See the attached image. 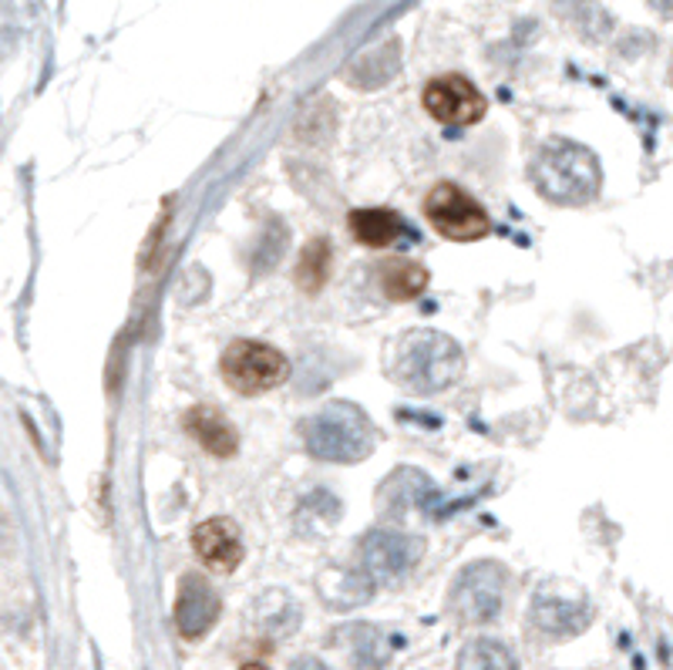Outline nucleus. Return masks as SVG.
Here are the masks:
<instances>
[{
    "label": "nucleus",
    "instance_id": "obj_14",
    "mask_svg": "<svg viewBox=\"0 0 673 670\" xmlns=\"http://www.w3.org/2000/svg\"><path fill=\"white\" fill-rule=\"evenodd\" d=\"M381 287L387 300H414L428 287V270L414 260H387L381 266Z\"/></svg>",
    "mask_w": 673,
    "mask_h": 670
},
{
    "label": "nucleus",
    "instance_id": "obj_18",
    "mask_svg": "<svg viewBox=\"0 0 673 670\" xmlns=\"http://www.w3.org/2000/svg\"><path fill=\"white\" fill-rule=\"evenodd\" d=\"M290 670H331V667H327V663H321L316 657H300Z\"/></svg>",
    "mask_w": 673,
    "mask_h": 670
},
{
    "label": "nucleus",
    "instance_id": "obj_7",
    "mask_svg": "<svg viewBox=\"0 0 673 670\" xmlns=\"http://www.w3.org/2000/svg\"><path fill=\"white\" fill-rule=\"evenodd\" d=\"M424 109L445 125H475L485 115V98L469 78L441 75L424 88Z\"/></svg>",
    "mask_w": 673,
    "mask_h": 670
},
{
    "label": "nucleus",
    "instance_id": "obj_20",
    "mask_svg": "<svg viewBox=\"0 0 673 670\" xmlns=\"http://www.w3.org/2000/svg\"><path fill=\"white\" fill-rule=\"evenodd\" d=\"M242 670H266V667H263V663H246Z\"/></svg>",
    "mask_w": 673,
    "mask_h": 670
},
{
    "label": "nucleus",
    "instance_id": "obj_17",
    "mask_svg": "<svg viewBox=\"0 0 673 670\" xmlns=\"http://www.w3.org/2000/svg\"><path fill=\"white\" fill-rule=\"evenodd\" d=\"M358 670H384L387 657H391V644L384 641L381 630H371L364 626L361 637H358Z\"/></svg>",
    "mask_w": 673,
    "mask_h": 670
},
{
    "label": "nucleus",
    "instance_id": "obj_13",
    "mask_svg": "<svg viewBox=\"0 0 673 670\" xmlns=\"http://www.w3.org/2000/svg\"><path fill=\"white\" fill-rule=\"evenodd\" d=\"M350 233L358 243L371 246V250H384V246L398 243V236L404 233V220L391 209H358L350 213Z\"/></svg>",
    "mask_w": 673,
    "mask_h": 670
},
{
    "label": "nucleus",
    "instance_id": "obj_15",
    "mask_svg": "<svg viewBox=\"0 0 673 670\" xmlns=\"http://www.w3.org/2000/svg\"><path fill=\"white\" fill-rule=\"evenodd\" d=\"M458 670H519V660L506 644L478 637L458 654Z\"/></svg>",
    "mask_w": 673,
    "mask_h": 670
},
{
    "label": "nucleus",
    "instance_id": "obj_16",
    "mask_svg": "<svg viewBox=\"0 0 673 670\" xmlns=\"http://www.w3.org/2000/svg\"><path fill=\"white\" fill-rule=\"evenodd\" d=\"M331 273V246L324 239H313L303 257H300V266H297V284L307 290V294H316L324 287V280Z\"/></svg>",
    "mask_w": 673,
    "mask_h": 670
},
{
    "label": "nucleus",
    "instance_id": "obj_10",
    "mask_svg": "<svg viewBox=\"0 0 673 670\" xmlns=\"http://www.w3.org/2000/svg\"><path fill=\"white\" fill-rule=\"evenodd\" d=\"M220 620V596L199 573H186L175 599V626L186 641H199L202 633Z\"/></svg>",
    "mask_w": 673,
    "mask_h": 670
},
{
    "label": "nucleus",
    "instance_id": "obj_2",
    "mask_svg": "<svg viewBox=\"0 0 673 670\" xmlns=\"http://www.w3.org/2000/svg\"><path fill=\"white\" fill-rule=\"evenodd\" d=\"M374 442L377 432L371 425V418L358 405H347V401H334L303 421V445L321 462H340V466L364 462L374 451Z\"/></svg>",
    "mask_w": 673,
    "mask_h": 670
},
{
    "label": "nucleus",
    "instance_id": "obj_19",
    "mask_svg": "<svg viewBox=\"0 0 673 670\" xmlns=\"http://www.w3.org/2000/svg\"><path fill=\"white\" fill-rule=\"evenodd\" d=\"M653 4H657L660 11H666V14L673 11V0H653Z\"/></svg>",
    "mask_w": 673,
    "mask_h": 670
},
{
    "label": "nucleus",
    "instance_id": "obj_12",
    "mask_svg": "<svg viewBox=\"0 0 673 670\" xmlns=\"http://www.w3.org/2000/svg\"><path fill=\"white\" fill-rule=\"evenodd\" d=\"M186 432L212 455H220V458H229L239 445V435L236 429L229 425V421L223 418V411L216 408H192L186 414Z\"/></svg>",
    "mask_w": 673,
    "mask_h": 670
},
{
    "label": "nucleus",
    "instance_id": "obj_11",
    "mask_svg": "<svg viewBox=\"0 0 673 670\" xmlns=\"http://www.w3.org/2000/svg\"><path fill=\"white\" fill-rule=\"evenodd\" d=\"M192 549L202 559V567H209L212 573H233L242 559V539L226 519H209L196 525Z\"/></svg>",
    "mask_w": 673,
    "mask_h": 670
},
{
    "label": "nucleus",
    "instance_id": "obj_6",
    "mask_svg": "<svg viewBox=\"0 0 673 670\" xmlns=\"http://www.w3.org/2000/svg\"><path fill=\"white\" fill-rule=\"evenodd\" d=\"M506 596V570L499 562H475L451 586V610L465 623H488L499 617Z\"/></svg>",
    "mask_w": 673,
    "mask_h": 670
},
{
    "label": "nucleus",
    "instance_id": "obj_1",
    "mask_svg": "<svg viewBox=\"0 0 673 670\" xmlns=\"http://www.w3.org/2000/svg\"><path fill=\"white\" fill-rule=\"evenodd\" d=\"M391 374L411 395H438L462 374V347L441 331H408L395 347Z\"/></svg>",
    "mask_w": 673,
    "mask_h": 670
},
{
    "label": "nucleus",
    "instance_id": "obj_5",
    "mask_svg": "<svg viewBox=\"0 0 673 670\" xmlns=\"http://www.w3.org/2000/svg\"><path fill=\"white\" fill-rule=\"evenodd\" d=\"M424 216H428V223L445 239H454V243H472V239L488 236L485 209L465 189H458L451 183H441L428 193V199H424Z\"/></svg>",
    "mask_w": 673,
    "mask_h": 670
},
{
    "label": "nucleus",
    "instance_id": "obj_9",
    "mask_svg": "<svg viewBox=\"0 0 673 670\" xmlns=\"http://www.w3.org/2000/svg\"><path fill=\"white\" fill-rule=\"evenodd\" d=\"M421 553V543L411 539V536H401V533H374L367 536L364 543V553H361V573L371 580V583H398Z\"/></svg>",
    "mask_w": 673,
    "mask_h": 670
},
{
    "label": "nucleus",
    "instance_id": "obj_8",
    "mask_svg": "<svg viewBox=\"0 0 673 670\" xmlns=\"http://www.w3.org/2000/svg\"><path fill=\"white\" fill-rule=\"evenodd\" d=\"M533 623L556 641H570L583 633L593 620V607L586 596H562L556 586H546L543 593L533 596Z\"/></svg>",
    "mask_w": 673,
    "mask_h": 670
},
{
    "label": "nucleus",
    "instance_id": "obj_3",
    "mask_svg": "<svg viewBox=\"0 0 673 670\" xmlns=\"http://www.w3.org/2000/svg\"><path fill=\"white\" fill-rule=\"evenodd\" d=\"M533 183L549 202L583 206V202L596 199L599 183H603V172H599V162L589 149H583L576 142H565V138H556V142H549L536 156Z\"/></svg>",
    "mask_w": 673,
    "mask_h": 670
},
{
    "label": "nucleus",
    "instance_id": "obj_4",
    "mask_svg": "<svg viewBox=\"0 0 673 670\" xmlns=\"http://www.w3.org/2000/svg\"><path fill=\"white\" fill-rule=\"evenodd\" d=\"M290 374L287 358L276 347H266L260 340H236L223 355V377L239 395H263L273 392Z\"/></svg>",
    "mask_w": 673,
    "mask_h": 670
}]
</instances>
